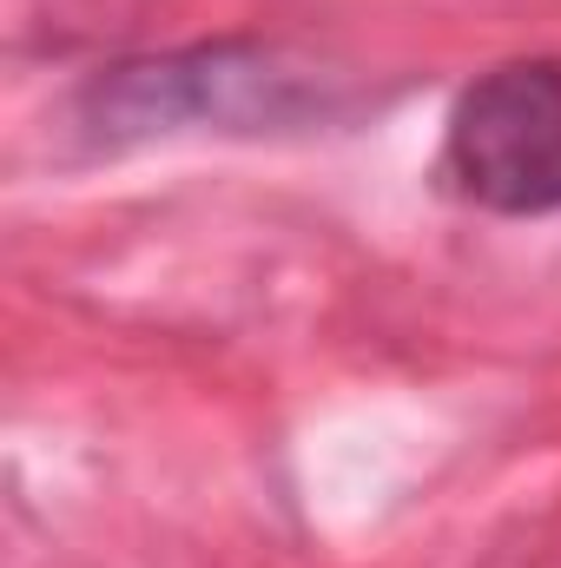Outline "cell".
Here are the masks:
<instances>
[{
  "label": "cell",
  "mask_w": 561,
  "mask_h": 568,
  "mask_svg": "<svg viewBox=\"0 0 561 568\" xmlns=\"http://www.w3.org/2000/svg\"><path fill=\"white\" fill-rule=\"evenodd\" d=\"M442 172L462 199L489 212H555L561 205V67L555 60H516L482 73L456 113Z\"/></svg>",
  "instance_id": "6da1fadb"
},
{
  "label": "cell",
  "mask_w": 561,
  "mask_h": 568,
  "mask_svg": "<svg viewBox=\"0 0 561 568\" xmlns=\"http://www.w3.org/2000/svg\"><path fill=\"white\" fill-rule=\"evenodd\" d=\"M290 106H297V80L278 73L252 47H198V53L120 67L86 93L93 126L113 140L212 126V120L218 126H258V120H284Z\"/></svg>",
  "instance_id": "7a4b0ae2"
}]
</instances>
